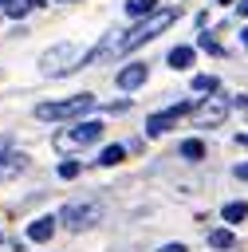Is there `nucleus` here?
Here are the masks:
<instances>
[{"label": "nucleus", "instance_id": "obj_4", "mask_svg": "<svg viewBox=\"0 0 248 252\" xmlns=\"http://www.w3.org/2000/svg\"><path fill=\"white\" fill-rule=\"evenodd\" d=\"M228 106H232V102L220 98V94H217V98H205V102L193 106V122H197V126H220L224 114H228Z\"/></svg>", "mask_w": 248, "mask_h": 252}, {"label": "nucleus", "instance_id": "obj_28", "mask_svg": "<svg viewBox=\"0 0 248 252\" xmlns=\"http://www.w3.org/2000/svg\"><path fill=\"white\" fill-rule=\"evenodd\" d=\"M0 4H12V0H0Z\"/></svg>", "mask_w": 248, "mask_h": 252}, {"label": "nucleus", "instance_id": "obj_9", "mask_svg": "<svg viewBox=\"0 0 248 252\" xmlns=\"http://www.w3.org/2000/svg\"><path fill=\"white\" fill-rule=\"evenodd\" d=\"M24 169H28V158H24V154H12V158H4V161H0V181L16 177V173H24Z\"/></svg>", "mask_w": 248, "mask_h": 252}, {"label": "nucleus", "instance_id": "obj_10", "mask_svg": "<svg viewBox=\"0 0 248 252\" xmlns=\"http://www.w3.org/2000/svg\"><path fill=\"white\" fill-rule=\"evenodd\" d=\"M193 55H197L193 47H185V43H177V47L169 51V67H177V71H181V67H193Z\"/></svg>", "mask_w": 248, "mask_h": 252}, {"label": "nucleus", "instance_id": "obj_11", "mask_svg": "<svg viewBox=\"0 0 248 252\" xmlns=\"http://www.w3.org/2000/svg\"><path fill=\"white\" fill-rule=\"evenodd\" d=\"M220 217H224V224H240V220L248 217V205H244V201H228V205L220 209Z\"/></svg>", "mask_w": 248, "mask_h": 252}, {"label": "nucleus", "instance_id": "obj_24", "mask_svg": "<svg viewBox=\"0 0 248 252\" xmlns=\"http://www.w3.org/2000/svg\"><path fill=\"white\" fill-rule=\"evenodd\" d=\"M240 12H244V16H248V0H240Z\"/></svg>", "mask_w": 248, "mask_h": 252}, {"label": "nucleus", "instance_id": "obj_14", "mask_svg": "<svg viewBox=\"0 0 248 252\" xmlns=\"http://www.w3.org/2000/svg\"><path fill=\"white\" fill-rule=\"evenodd\" d=\"M181 158H189V161H201V158H205V146H201L197 138H189V142H181Z\"/></svg>", "mask_w": 248, "mask_h": 252}, {"label": "nucleus", "instance_id": "obj_8", "mask_svg": "<svg viewBox=\"0 0 248 252\" xmlns=\"http://www.w3.org/2000/svg\"><path fill=\"white\" fill-rule=\"evenodd\" d=\"M55 224H59V217H35V220L28 224V240H35V244H43V240H51V232H55Z\"/></svg>", "mask_w": 248, "mask_h": 252}, {"label": "nucleus", "instance_id": "obj_29", "mask_svg": "<svg viewBox=\"0 0 248 252\" xmlns=\"http://www.w3.org/2000/svg\"><path fill=\"white\" fill-rule=\"evenodd\" d=\"M0 240H4V236H0Z\"/></svg>", "mask_w": 248, "mask_h": 252}, {"label": "nucleus", "instance_id": "obj_26", "mask_svg": "<svg viewBox=\"0 0 248 252\" xmlns=\"http://www.w3.org/2000/svg\"><path fill=\"white\" fill-rule=\"evenodd\" d=\"M31 4H43V0H28V8H31Z\"/></svg>", "mask_w": 248, "mask_h": 252}, {"label": "nucleus", "instance_id": "obj_2", "mask_svg": "<svg viewBox=\"0 0 248 252\" xmlns=\"http://www.w3.org/2000/svg\"><path fill=\"white\" fill-rule=\"evenodd\" d=\"M98 220H102V205H98L94 197L67 201V205L59 209V224H67V228H75V232H83V228H91V224H98Z\"/></svg>", "mask_w": 248, "mask_h": 252}, {"label": "nucleus", "instance_id": "obj_15", "mask_svg": "<svg viewBox=\"0 0 248 252\" xmlns=\"http://www.w3.org/2000/svg\"><path fill=\"white\" fill-rule=\"evenodd\" d=\"M122 158H126V150H122V146H106V150L98 154V165H118Z\"/></svg>", "mask_w": 248, "mask_h": 252}, {"label": "nucleus", "instance_id": "obj_20", "mask_svg": "<svg viewBox=\"0 0 248 252\" xmlns=\"http://www.w3.org/2000/svg\"><path fill=\"white\" fill-rule=\"evenodd\" d=\"M201 47H205V51H213V55H220V43H217L213 35H201Z\"/></svg>", "mask_w": 248, "mask_h": 252}, {"label": "nucleus", "instance_id": "obj_25", "mask_svg": "<svg viewBox=\"0 0 248 252\" xmlns=\"http://www.w3.org/2000/svg\"><path fill=\"white\" fill-rule=\"evenodd\" d=\"M240 35H244V47H248V28H244V32H240Z\"/></svg>", "mask_w": 248, "mask_h": 252}, {"label": "nucleus", "instance_id": "obj_12", "mask_svg": "<svg viewBox=\"0 0 248 252\" xmlns=\"http://www.w3.org/2000/svg\"><path fill=\"white\" fill-rule=\"evenodd\" d=\"M126 12L146 20V16H154V12H157V0H126Z\"/></svg>", "mask_w": 248, "mask_h": 252}, {"label": "nucleus", "instance_id": "obj_27", "mask_svg": "<svg viewBox=\"0 0 248 252\" xmlns=\"http://www.w3.org/2000/svg\"><path fill=\"white\" fill-rule=\"evenodd\" d=\"M217 4H232V0H217Z\"/></svg>", "mask_w": 248, "mask_h": 252}, {"label": "nucleus", "instance_id": "obj_18", "mask_svg": "<svg viewBox=\"0 0 248 252\" xmlns=\"http://www.w3.org/2000/svg\"><path fill=\"white\" fill-rule=\"evenodd\" d=\"M59 177H63V181L79 177V161H71V158H67V161H59Z\"/></svg>", "mask_w": 248, "mask_h": 252}, {"label": "nucleus", "instance_id": "obj_13", "mask_svg": "<svg viewBox=\"0 0 248 252\" xmlns=\"http://www.w3.org/2000/svg\"><path fill=\"white\" fill-rule=\"evenodd\" d=\"M209 244L224 252V248H232V244H236V236H232L228 228H213V232H209Z\"/></svg>", "mask_w": 248, "mask_h": 252}, {"label": "nucleus", "instance_id": "obj_23", "mask_svg": "<svg viewBox=\"0 0 248 252\" xmlns=\"http://www.w3.org/2000/svg\"><path fill=\"white\" fill-rule=\"evenodd\" d=\"M236 142H240V146H244V150H248V134H240V138H236Z\"/></svg>", "mask_w": 248, "mask_h": 252}, {"label": "nucleus", "instance_id": "obj_3", "mask_svg": "<svg viewBox=\"0 0 248 252\" xmlns=\"http://www.w3.org/2000/svg\"><path fill=\"white\" fill-rule=\"evenodd\" d=\"M83 63H87V55H79L75 43H55L51 51L39 55L43 75H67V71H75V67H83Z\"/></svg>", "mask_w": 248, "mask_h": 252}, {"label": "nucleus", "instance_id": "obj_1", "mask_svg": "<svg viewBox=\"0 0 248 252\" xmlns=\"http://www.w3.org/2000/svg\"><path fill=\"white\" fill-rule=\"evenodd\" d=\"M94 94H71V98H59V102H39L35 106V118H43V122H63V118H83L87 110H94Z\"/></svg>", "mask_w": 248, "mask_h": 252}, {"label": "nucleus", "instance_id": "obj_22", "mask_svg": "<svg viewBox=\"0 0 248 252\" xmlns=\"http://www.w3.org/2000/svg\"><path fill=\"white\" fill-rule=\"evenodd\" d=\"M232 173H236V177H240V181H248V161H244V165H236V169H232Z\"/></svg>", "mask_w": 248, "mask_h": 252}, {"label": "nucleus", "instance_id": "obj_7", "mask_svg": "<svg viewBox=\"0 0 248 252\" xmlns=\"http://www.w3.org/2000/svg\"><path fill=\"white\" fill-rule=\"evenodd\" d=\"M146 71H150L146 63H130V67H122V71H118V87H122V91L142 87V83H146Z\"/></svg>", "mask_w": 248, "mask_h": 252}, {"label": "nucleus", "instance_id": "obj_16", "mask_svg": "<svg viewBox=\"0 0 248 252\" xmlns=\"http://www.w3.org/2000/svg\"><path fill=\"white\" fill-rule=\"evenodd\" d=\"M193 91L213 94V91H217V79H213V75H193Z\"/></svg>", "mask_w": 248, "mask_h": 252}, {"label": "nucleus", "instance_id": "obj_6", "mask_svg": "<svg viewBox=\"0 0 248 252\" xmlns=\"http://www.w3.org/2000/svg\"><path fill=\"white\" fill-rule=\"evenodd\" d=\"M98 138H102V122H94V118L83 122V118H79L71 134H59V146H94Z\"/></svg>", "mask_w": 248, "mask_h": 252}, {"label": "nucleus", "instance_id": "obj_5", "mask_svg": "<svg viewBox=\"0 0 248 252\" xmlns=\"http://www.w3.org/2000/svg\"><path fill=\"white\" fill-rule=\"evenodd\" d=\"M181 114H193V102H177V106H169V110H157V114H150L146 118V134L150 138H157V134H165Z\"/></svg>", "mask_w": 248, "mask_h": 252}, {"label": "nucleus", "instance_id": "obj_19", "mask_svg": "<svg viewBox=\"0 0 248 252\" xmlns=\"http://www.w3.org/2000/svg\"><path fill=\"white\" fill-rule=\"evenodd\" d=\"M12 158V134H0V161Z\"/></svg>", "mask_w": 248, "mask_h": 252}, {"label": "nucleus", "instance_id": "obj_21", "mask_svg": "<svg viewBox=\"0 0 248 252\" xmlns=\"http://www.w3.org/2000/svg\"><path fill=\"white\" fill-rule=\"evenodd\" d=\"M157 252H189V248H185V244H161Z\"/></svg>", "mask_w": 248, "mask_h": 252}, {"label": "nucleus", "instance_id": "obj_17", "mask_svg": "<svg viewBox=\"0 0 248 252\" xmlns=\"http://www.w3.org/2000/svg\"><path fill=\"white\" fill-rule=\"evenodd\" d=\"M28 12V0H12V4H4V16H12V20H20Z\"/></svg>", "mask_w": 248, "mask_h": 252}]
</instances>
